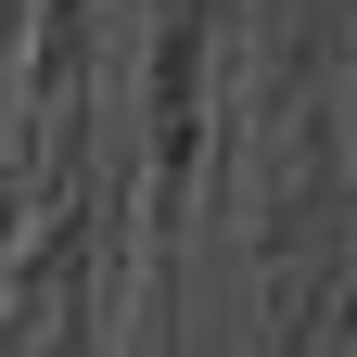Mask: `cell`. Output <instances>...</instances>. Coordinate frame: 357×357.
Listing matches in <instances>:
<instances>
[{"label": "cell", "instance_id": "obj_1", "mask_svg": "<svg viewBox=\"0 0 357 357\" xmlns=\"http://www.w3.org/2000/svg\"><path fill=\"white\" fill-rule=\"evenodd\" d=\"M192 26H204V0H166V115L192 102Z\"/></svg>", "mask_w": 357, "mask_h": 357}]
</instances>
